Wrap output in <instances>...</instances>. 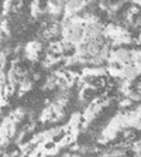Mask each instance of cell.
Listing matches in <instances>:
<instances>
[{
	"mask_svg": "<svg viewBox=\"0 0 141 157\" xmlns=\"http://www.w3.org/2000/svg\"><path fill=\"white\" fill-rule=\"evenodd\" d=\"M43 89L44 91H55V89H57V78H55V75L52 72L45 78V82H44V85H43Z\"/></svg>",
	"mask_w": 141,
	"mask_h": 157,
	"instance_id": "cell-1",
	"label": "cell"
},
{
	"mask_svg": "<svg viewBox=\"0 0 141 157\" xmlns=\"http://www.w3.org/2000/svg\"><path fill=\"white\" fill-rule=\"evenodd\" d=\"M128 2H131V4L134 6H140V0H128Z\"/></svg>",
	"mask_w": 141,
	"mask_h": 157,
	"instance_id": "cell-2",
	"label": "cell"
}]
</instances>
